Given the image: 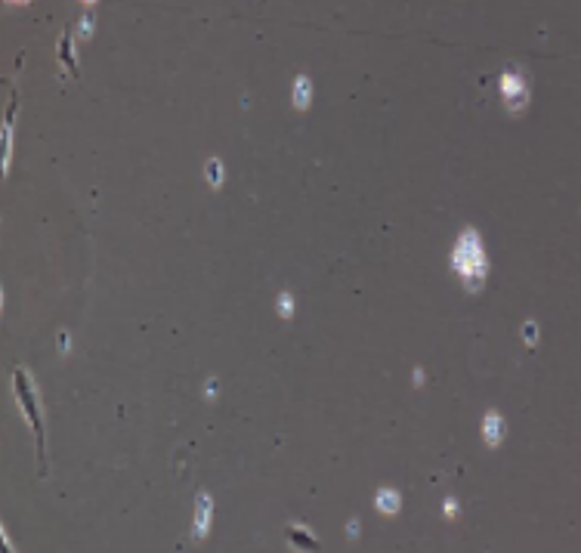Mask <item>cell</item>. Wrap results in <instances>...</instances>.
<instances>
[{"instance_id": "cell-6", "label": "cell", "mask_w": 581, "mask_h": 553, "mask_svg": "<svg viewBox=\"0 0 581 553\" xmlns=\"http://www.w3.org/2000/svg\"><path fill=\"white\" fill-rule=\"evenodd\" d=\"M375 507L386 516H396L399 510H402V494H399L396 488H380L375 494Z\"/></svg>"}, {"instance_id": "cell-15", "label": "cell", "mask_w": 581, "mask_h": 553, "mask_svg": "<svg viewBox=\"0 0 581 553\" xmlns=\"http://www.w3.org/2000/svg\"><path fill=\"white\" fill-rule=\"evenodd\" d=\"M347 535H349V538H356V535H359V522H356V520H349V526H347Z\"/></svg>"}, {"instance_id": "cell-17", "label": "cell", "mask_w": 581, "mask_h": 553, "mask_svg": "<svg viewBox=\"0 0 581 553\" xmlns=\"http://www.w3.org/2000/svg\"><path fill=\"white\" fill-rule=\"evenodd\" d=\"M13 3H28V0H13Z\"/></svg>"}, {"instance_id": "cell-8", "label": "cell", "mask_w": 581, "mask_h": 553, "mask_svg": "<svg viewBox=\"0 0 581 553\" xmlns=\"http://www.w3.org/2000/svg\"><path fill=\"white\" fill-rule=\"evenodd\" d=\"M288 538H291L294 547H319V538H315L310 529L300 526V522H294V526L288 529Z\"/></svg>"}, {"instance_id": "cell-13", "label": "cell", "mask_w": 581, "mask_h": 553, "mask_svg": "<svg viewBox=\"0 0 581 553\" xmlns=\"http://www.w3.org/2000/svg\"><path fill=\"white\" fill-rule=\"evenodd\" d=\"M81 34H84V38H90V34H93V16L81 19Z\"/></svg>"}, {"instance_id": "cell-14", "label": "cell", "mask_w": 581, "mask_h": 553, "mask_svg": "<svg viewBox=\"0 0 581 553\" xmlns=\"http://www.w3.org/2000/svg\"><path fill=\"white\" fill-rule=\"evenodd\" d=\"M458 510H461V507L455 504V498H448V501H446V516H455Z\"/></svg>"}, {"instance_id": "cell-2", "label": "cell", "mask_w": 581, "mask_h": 553, "mask_svg": "<svg viewBox=\"0 0 581 553\" xmlns=\"http://www.w3.org/2000/svg\"><path fill=\"white\" fill-rule=\"evenodd\" d=\"M13 393H16V402L22 405L28 423H31L34 436H38V455H40V470L47 473V455H44V411H40V399H38V386H34L31 374L25 368L13 371Z\"/></svg>"}, {"instance_id": "cell-1", "label": "cell", "mask_w": 581, "mask_h": 553, "mask_svg": "<svg viewBox=\"0 0 581 553\" xmlns=\"http://www.w3.org/2000/svg\"><path fill=\"white\" fill-rule=\"evenodd\" d=\"M451 269L458 272V278L464 282V288L470 294H479L485 288V278H489V257H485L483 238L473 226H467L458 235L455 248H451Z\"/></svg>"}, {"instance_id": "cell-12", "label": "cell", "mask_w": 581, "mask_h": 553, "mask_svg": "<svg viewBox=\"0 0 581 553\" xmlns=\"http://www.w3.org/2000/svg\"><path fill=\"white\" fill-rule=\"evenodd\" d=\"M522 340H526V347H538V325L535 321H526V325H522Z\"/></svg>"}, {"instance_id": "cell-3", "label": "cell", "mask_w": 581, "mask_h": 553, "mask_svg": "<svg viewBox=\"0 0 581 553\" xmlns=\"http://www.w3.org/2000/svg\"><path fill=\"white\" fill-rule=\"evenodd\" d=\"M501 96H504V109L511 114L526 112L529 96H532V87H529V77L522 75L520 66H507L504 75H501Z\"/></svg>"}, {"instance_id": "cell-9", "label": "cell", "mask_w": 581, "mask_h": 553, "mask_svg": "<svg viewBox=\"0 0 581 553\" xmlns=\"http://www.w3.org/2000/svg\"><path fill=\"white\" fill-rule=\"evenodd\" d=\"M59 62H66V68L75 75L77 71V59H75V44H71V34L59 38Z\"/></svg>"}, {"instance_id": "cell-16", "label": "cell", "mask_w": 581, "mask_h": 553, "mask_svg": "<svg viewBox=\"0 0 581 553\" xmlns=\"http://www.w3.org/2000/svg\"><path fill=\"white\" fill-rule=\"evenodd\" d=\"M59 349H66V353H68V334H59Z\"/></svg>"}, {"instance_id": "cell-5", "label": "cell", "mask_w": 581, "mask_h": 553, "mask_svg": "<svg viewBox=\"0 0 581 553\" xmlns=\"http://www.w3.org/2000/svg\"><path fill=\"white\" fill-rule=\"evenodd\" d=\"M504 436H507V421L501 418L498 411H489L483 418V439L489 448H498L501 442H504Z\"/></svg>"}, {"instance_id": "cell-4", "label": "cell", "mask_w": 581, "mask_h": 553, "mask_svg": "<svg viewBox=\"0 0 581 553\" xmlns=\"http://www.w3.org/2000/svg\"><path fill=\"white\" fill-rule=\"evenodd\" d=\"M211 516H213V501L207 492H198L195 501V526H192V538L195 541H204L211 535Z\"/></svg>"}, {"instance_id": "cell-18", "label": "cell", "mask_w": 581, "mask_h": 553, "mask_svg": "<svg viewBox=\"0 0 581 553\" xmlns=\"http://www.w3.org/2000/svg\"><path fill=\"white\" fill-rule=\"evenodd\" d=\"M84 3H87V6H90V3H96V0H84Z\"/></svg>"}, {"instance_id": "cell-7", "label": "cell", "mask_w": 581, "mask_h": 553, "mask_svg": "<svg viewBox=\"0 0 581 553\" xmlns=\"http://www.w3.org/2000/svg\"><path fill=\"white\" fill-rule=\"evenodd\" d=\"M291 99H294V109H300V112L310 109V103H312V81L306 75H300L297 81H294Z\"/></svg>"}, {"instance_id": "cell-11", "label": "cell", "mask_w": 581, "mask_h": 553, "mask_svg": "<svg viewBox=\"0 0 581 553\" xmlns=\"http://www.w3.org/2000/svg\"><path fill=\"white\" fill-rule=\"evenodd\" d=\"M276 310H278V315H282L285 321L291 319V315H294V297H291V294H278V306H276Z\"/></svg>"}, {"instance_id": "cell-10", "label": "cell", "mask_w": 581, "mask_h": 553, "mask_svg": "<svg viewBox=\"0 0 581 553\" xmlns=\"http://www.w3.org/2000/svg\"><path fill=\"white\" fill-rule=\"evenodd\" d=\"M204 174H207V183H211L213 189H220V185H223V161H220V158H211V161L204 164Z\"/></svg>"}]
</instances>
